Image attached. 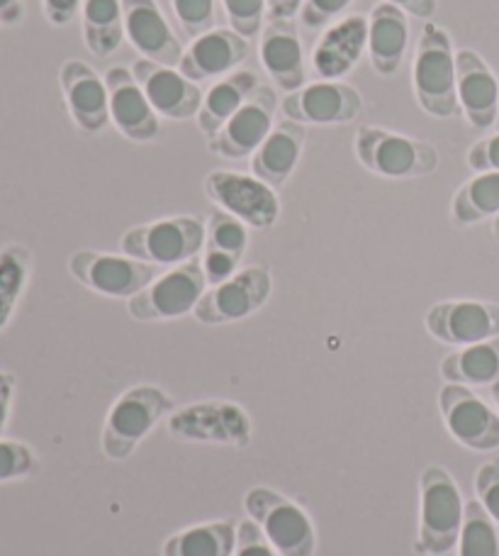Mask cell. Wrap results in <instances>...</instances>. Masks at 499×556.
Returning a JSON list of instances; mask_svg holds the SVG:
<instances>
[{
    "mask_svg": "<svg viewBox=\"0 0 499 556\" xmlns=\"http://www.w3.org/2000/svg\"><path fill=\"white\" fill-rule=\"evenodd\" d=\"M25 20V0H0V25L17 27Z\"/></svg>",
    "mask_w": 499,
    "mask_h": 556,
    "instance_id": "46",
    "label": "cell"
},
{
    "mask_svg": "<svg viewBox=\"0 0 499 556\" xmlns=\"http://www.w3.org/2000/svg\"><path fill=\"white\" fill-rule=\"evenodd\" d=\"M171 10L178 29L191 42L217 25V0H171Z\"/></svg>",
    "mask_w": 499,
    "mask_h": 556,
    "instance_id": "34",
    "label": "cell"
},
{
    "mask_svg": "<svg viewBox=\"0 0 499 556\" xmlns=\"http://www.w3.org/2000/svg\"><path fill=\"white\" fill-rule=\"evenodd\" d=\"M29 250L8 244L0 250V332L13 320V313L29 278Z\"/></svg>",
    "mask_w": 499,
    "mask_h": 556,
    "instance_id": "31",
    "label": "cell"
},
{
    "mask_svg": "<svg viewBox=\"0 0 499 556\" xmlns=\"http://www.w3.org/2000/svg\"><path fill=\"white\" fill-rule=\"evenodd\" d=\"M64 101L84 135H100L110 125V93L105 78L81 59H68L59 68Z\"/></svg>",
    "mask_w": 499,
    "mask_h": 556,
    "instance_id": "18",
    "label": "cell"
},
{
    "mask_svg": "<svg viewBox=\"0 0 499 556\" xmlns=\"http://www.w3.org/2000/svg\"><path fill=\"white\" fill-rule=\"evenodd\" d=\"M239 256L234 254H227V252H219V250H205L203 260V274H205V281L207 286H219L232 278L239 271Z\"/></svg>",
    "mask_w": 499,
    "mask_h": 556,
    "instance_id": "40",
    "label": "cell"
},
{
    "mask_svg": "<svg viewBox=\"0 0 499 556\" xmlns=\"http://www.w3.org/2000/svg\"><path fill=\"white\" fill-rule=\"evenodd\" d=\"M207 291V281L200 260L171 266L149 283L142 293L129 298L127 313L139 323H162L176 320L195 311L200 298Z\"/></svg>",
    "mask_w": 499,
    "mask_h": 556,
    "instance_id": "7",
    "label": "cell"
},
{
    "mask_svg": "<svg viewBox=\"0 0 499 556\" xmlns=\"http://www.w3.org/2000/svg\"><path fill=\"white\" fill-rule=\"evenodd\" d=\"M495 127H497V132H499V111H497V123H495Z\"/></svg>",
    "mask_w": 499,
    "mask_h": 556,
    "instance_id": "49",
    "label": "cell"
},
{
    "mask_svg": "<svg viewBox=\"0 0 499 556\" xmlns=\"http://www.w3.org/2000/svg\"><path fill=\"white\" fill-rule=\"evenodd\" d=\"M84 0H42L44 17L56 27H64L72 23L76 13H81Z\"/></svg>",
    "mask_w": 499,
    "mask_h": 556,
    "instance_id": "42",
    "label": "cell"
},
{
    "mask_svg": "<svg viewBox=\"0 0 499 556\" xmlns=\"http://www.w3.org/2000/svg\"><path fill=\"white\" fill-rule=\"evenodd\" d=\"M261 84L254 72H232L219 78L203 96V105L197 111V130L213 139L232 117L242 111V105L252 98Z\"/></svg>",
    "mask_w": 499,
    "mask_h": 556,
    "instance_id": "26",
    "label": "cell"
},
{
    "mask_svg": "<svg viewBox=\"0 0 499 556\" xmlns=\"http://www.w3.org/2000/svg\"><path fill=\"white\" fill-rule=\"evenodd\" d=\"M110 93V123L129 142H152L158 137V115L137 84L135 74L125 66H115L105 74Z\"/></svg>",
    "mask_w": 499,
    "mask_h": 556,
    "instance_id": "20",
    "label": "cell"
},
{
    "mask_svg": "<svg viewBox=\"0 0 499 556\" xmlns=\"http://www.w3.org/2000/svg\"><path fill=\"white\" fill-rule=\"evenodd\" d=\"M446 430L458 444L473 452L499 450V413L477 399V395L461 383H446L438 393Z\"/></svg>",
    "mask_w": 499,
    "mask_h": 556,
    "instance_id": "11",
    "label": "cell"
},
{
    "mask_svg": "<svg viewBox=\"0 0 499 556\" xmlns=\"http://www.w3.org/2000/svg\"><path fill=\"white\" fill-rule=\"evenodd\" d=\"M15 393V376L8 371H0V437H3L8 420H10V405H13Z\"/></svg>",
    "mask_w": 499,
    "mask_h": 556,
    "instance_id": "43",
    "label": "cell"
},
{
    "mask_svg": "<svg viewBox=\"0 0 499 556\" xmlns=\"http://www.w3.org/2000/svg\"><path fill=\"white\" fill-rule=\"evenodd\" d=\"M37 469V456L27 444L0 437V483L25 479Z\"/></svg>",
    "mask_w": 499,
    "mask_h": 556,
    "instance_id": "36",
    "label": "cell"
},
{
    "mask_svg": "<svg viewBox=\"0 0 499 556\" xmlns=\"http://www.w3.org/2000/svg\"><path fill=\"white\" fill-rule=\"evenodd\" d=\"M81 25L88 52L100 59L113 56L125 39L123 0H84Z\"/></svg>",
    "mask_w": 499,
    "mask_h": 556,
    "instance_id": "27",
    "label": "cell"
},
{
    "mask_svg": "<svg viewBox=\"0 0 499 556\" xmlns=\"http://www.w3.org/2000/svg\"><path fill=\"white\" fill-rule=\"evenodd\" d=\"M468 166H471L475 174L499 172V132L483 137L481 142H475L471 147V152H468Z\"/></svg>",
    "mask_w": 499,
    "mask_h": 556,
    "instance_id": "41",
    "label": "cell"
},
{
    "mask_svg": "<svg viewBox=\"0 0 499 556\" xmlns=\"http://www.w3.org/2000/svg\"><path fill=\"white\" fill-rule=\"evenodd\" d=\"M442 376L448 383L492 386L499 381V337L448 354L442 362Z\"/></svg>",
    "mask_w": 499,
    "mask_h": 556,
    "instance_id": "28",
    "label": "cell"
},
{
    "mask_svg": "<svg viewBox=\"0 0 499 556\" xmlns=\"http://www.w3.org/2000/svg\"><path fill=\"white\" fill-rule=\"evenodd\" d=\"M424 325L434 340L471 346L499 337V303L444 301L428 307Z\"/></svg>",
    "mask_w": 499,
    "mask_h": 556,
    "instance_id": "14",
    "label": "cell"
},
{
    "mask_svg": "<svg viewBox=\"0 0 499 556\" xmlns=\"http://www.w3.org/2000/svg\"><path fill=\"white\" fill-rule=\"evenodd\" d=\"M419 534L414 549L422 556H444L458 547L465 503L458 483L444 466H428L419 479Z\"/></svg>",
    "mask_w": 499,
    "mask_h": 556,
    "instance_id": "1",
    "label": "cell"
},
{
    "mask_svg": "<svg viewBox=\"0 0 499 556\" xmlns=\"http://www.w3.org/2000/svg\"><path fill=\"white\" fill-rule=\"evenodd\" d=\"M475 493L485 513L499 525V462H487L477 469Z\"/></svg>",
    "mask_w": 499,
    "mask_h": 556,
    "instance_id": "38",
    "label": "cell"
},
{
    "mask_svg": "<svg viewBox=\"0 0 499 556\" xmlns=\"http://www.w3.org/2000/svg\"><path fill=\"white\" fill-rule=\"evenodd\" d=\"M490 395H492V401H495V408H497V413H499V381L490 386Z\"/></svg>",
    "mask_w": 499,
    "mask_h": 556,
    "instance_id": "47",
    "label": "cell"
},
{
    "mask_svg": "<svg viewBox=\"0 0 499 556\" xmlns=\"http://www.w3.org/2000/svg\"><path fill=\"white\" fill-rule=\"evenodd\" d=\"M232 556H278L261 528L248 518L236 525V547Z\"/></svg>",
    "mask_w": 499,
    "mask_h": 556,
    "instance_id": "39",
    "label": "cell"
},
{
    "mask_svg": "<svg viewBox=\"0 0 499 556\" xmlns=\"http://www.w3.org/2000/svg\"><path fill=\"white\" fill-rule=\"evenodd\" d=\"M458 105L468 125L477 132L495 127L499 111V81L485 59L473 49L456 52Z\"/></svg>",
    "mask_w": 499,
    "mask_h": 556,
    "instance_id": "19",
    "label": "cell"
},
{
    "mask_svg": "<svg viewBox=\"0 0 499 556\" xmlns=\"http://www.w3.org/2000/svg\"><path fill=\"white\" fill-rule=\"evenodd\" d=\"M207 250H219L242 260L248 247V225L225 211L213 213L207 223Z\"/></svg>",
    "mask_w": 499,
    "mask_h": 556,
    "instance_id": "33",
    "label": "cell"
},
{
    "mask_svg": "<svg viewBox=\"0 0 499 556\" xmlns=\"http://www.w3.org/2000/svg\"><path fill=\"white\" fill-rule=\"evenodd\" d=\"M132 74L158 117L178 123L197 117L200 105H203V91L176 66L156 64L152 59H137Z\"/></svg>",
    "mask_w": 499,
    "mask_h": 556,
    "instance_id": "17",
    "label": "cell"
},
{
    "mask_svg": "<svg viewBox=\"0 0 499 556\" xmlns=\"http://www.w3.org/2000/svg\"><path fill=\"white\" fill-rule=\"evenodd\" d=\"M261 64L281 91L295 93L307 81L305 49L295 20H268L261 33Z\"/></svg>",
    "mask_w": 499,
    "mask_h": 556,
    "instance_id": "23",
    "label": "cell"
},
{
    "mask_svg": "<svg viewBox=\"0 0 499 556\" xmlns=\"http://www.w3.org/2000/svg\"><path fill=\"white\" fill-rule=\"evenodd\" d=\"M409 45L407 13L393 3H378L368 15V56L378 76H395Z\"/></svg>",
    "mask_w": 499,
    "mask_h": 556,
    "instance_id": "24",
    "label": "cell"
},
{
    "mask_svg": "<svg viewBox=\"0 0 499 556\" xmlns=\"http://www.w3.org/2000/svg\"><path fill=\"white\" fill-rule=\"evenodd\" d=\"M123 13L125 37L142 59H152L164 66H178L185 49L181 39L174 35L156 0H123Z\"/></svg>",
    "mask_w": 499,
    "mask_h": 556,
    "instance_id": "21",
    "label": "cell"
},
{
    "mask_svg": "<svg viewBox=\"0 0 499 556\" xmlns=\"http://www.w3.org/2000/svg\"><path fill=\"white\" fill-rule=\"evenodd\" d=\"M305 0H266L268 20H293L299 15Z\"/></svg>",
    "mask_w": 499,
    "mask_h": 556,
    "instance_id": "45",
    "label": "cell"
},
{
    "mask_svg": "<svg viewBox=\"0 0 499 556\" xmlns=\"http://www.w3.org/2000/svg\"><path fill=\"white\" fill-rule=\"evenodd\" d=\"M205 193L225 213L239 217V220L254 227V230H268V227L278 223V215H281V201H278L276 188L264 184L254 174L246 176L219 168V172L207 174Z\"/></svg>",
    "mask_w": 499,
    "mask_h": 556,
    "instance_id": "10",
    "label": "cell"
},
{
    "mask_svg": "<svg viewBox=\"0 0 499 556\" xmlns=\"http://www.w3.org/2000/svg\"><path fill=\"white\" fill-rule=\"evenodd\" d=\"M412 86L417 103L426 115L448 121L461 111L456 84V52L451 37L436 23H426L419 35Z\"/></svg>",
    "mask_w": 499,
    "mask_h": 556,
    "instance_id": "2",
    "label": "cell"
},
{
    "mask_svg": "<svg viewBox=\"0 0 499 556\" xmlns=\"http://www.w3.org/2000/svg\"><path fill=\"white\" fill-rule=\"evenodd\" d=\"M236 547V525L219 520L188 528L164 542V556H232Z\"/></svg>",
    "mask_w": 499,
    "mask_h": 556,
    "instance_id": "29",
    "label": "cell"
},
{
    "mask_svg": "<svg viewBox=\"0 0 499 556\" xmlns=\"http://www.w3.org/2000/svg\"><path fill=\"white\" fill-rule=\"evenodd\" d=\"M354 149L358 162L383 178H419L434 174L438 166L434 144L375 125L358 127Z\"/></svg>",
    "mask_w": 499,
    "mask_h": 556,
    "instance_id": "3",
    "label": "cell"
},
{
    "mask_svg": "<svg viewBox=\"0 0 499 556\" xmlns=\"http://www.w3.org/2000/svg\"><path fill=\"white\" fill-rule=\"evenodd\" d=\"M276 91L271 86H261L248 98L232 121L213 139H207V149L225 159H246L258 152V147L266 142V137L273 130L276 115Z\"/></svg>",
    "mask_w": 499,
    "mask_h": 556,
    "instance_id": "15",
    "label": "cell"
},
{
    "mask_svg": "<svg viewBox=\"0 0 499 556\" xmlns=\"http://www.w3.org/2000/svg\"><path fill=\"white\" fill-rule=\"evenodd\" d=\"M207 240V227L197 217H166L127 230L119 250L139 262L156 266H181L197 260Z\"/></svg>",
    "mask_w": 499,
    "mask_h": 556,
    "instance_id": "4",
    "label": "cell"
},
{
    "mask_svg": "<svg viewBox=\"0 0 499 556\" xmlns=\"http://www.w3.org/2000/svg\"><path fill=\"white\" fill-rule=\"evenodd\" d=\"M356 0H305L299 10V23L307 29H322L334 25Z\"/></svg>",
    "mask_w": 499,
    "mask_h": 556,
    "instance_id": "37",
    "label": "cell"
},
{
    "mask_svg": "<svg viewBox=\"0 0 499 556\" xmlns=\"http://www.w3.org/2000/svg\"><path fill=\"white\" fill-rule=\"evenodd\" d=\"M458 556H499L497 525L481 501L465 503L463 530L458 538Z\"/></svg>",
    "mask_w": 499,
    "mask_h": 556,
    "instance_id": "32",
    "label": "cell"
},
{
    "mask_svg": "<svg viewBox=\"0 0 499 556\" xmlns=\"http://www.w3.org/2000/svg\"><path fill=\"white\" fill-rule=\"evenodd\" d=\"M385 3H393L399 10H405L407 15L412 17H422L428 23V17H434L436 13V0H385Z\"/></svg>",
    "mask_w": 499,
    "mask_h": 556,
    "instance_id": "44",
    "label": "cell"
},
{
    "mask_svg": "<svg viewBox=\"0 0 499 556\" xmlns=\"http://www.w3.org/2000/svg\"><path fill=\"white\" fill-rule=\"evenodd\" d=\"M248 56H252V42L246 37L234 33L232 27H215L193 39L176 68L193 84H215L236 72V66H242Z\"/></svg>",
    "mask_w": 499,
    "mask_h": 556,
    "instance_id": "16",
    "label": "cell"
},
{
    "mask_svg": "<svg viewBox=\"0 0 499 556\" xmlns=\"http://www.w3.org/2000/svg\"><path fill=\"white\" fill-rule=\"evenodd\" d=\"M451 215L458 225H477L499 215V172L475 174L453 195Z\"/></svg>",
    "mask_w": 499,
    "mask_h": 556,
    "instance_id": "30",
    "label": "cell"
},
{
    "mask_svg": "<svg viewBox=\"0 0 499 556\" xmlns=\"http://www.w3.org/2000/svg\"><path fill=\"white\" fill-rule=\"evenodd\" d=\"M492 237L499 242V215L495 217V223H492Z\"/></svg>",
    "mask_w": 499,
    "mask_h": 556,
    "instance_id": "48",
    "label": "cell"
},
{
    "mask_svg": "<svg viewBox=\"0 0 499 556\" xmlns=\"http://www.w3.org/2000/svg\"><path fill=\"white\" fill-rule=\"evenodd\" d=\"M307 139V130L303 123L285 121L278 123L266 142L258 147V152L252 156V174L261 178L271 188H281L287 184V178L295 174Z\"/></svg>",
    "mask_w": 499,
    "mask_h": 556,
    "instance_id": "25",
    "label": "cell"
},
{
    "mask_svg": "<svg viewBox=\"0 0 499 556\" xmlns=\"http://www.w3.org/2000/svg\"><path fill=\"white\" fill-rule=\"evenodd\" d=\"M68 271L88 291L107 298H135L162 276V266L139 262L135 256H117L105 252H76L68 260Z\"/></svg>",
    "mask_w": 499,
    "mask_h": 556,
    "instance_id": "8",
    "label": "cell"
},
{
    "mask_svg": "<svg viewBox=\"0 0 499 556\" xmlns=\"http://www.w3.org/2000/svg\"><path fill=\"white\" fill-rule=\"evenodd\" d=\"M168 432L181 442H217L246 446L252 440V420L234 403L209 401L188 405L168 420Z\"/></svg>",
    "mask_w": 499,
    "mask_h": 556,
    "instance_id": "12",
    "label": "cell"
},
{
    "mask_svg": "<svg viewBox=\"0 0 499 556\" xmlns=\"http://www.w3.org/2000/svg\"><path fill=\"white\" fill-rule=\"evenodd\" d=\"M273 281L266 266H246L239 269L229 281L209 286L195 305V320L203 325L239 323L244 317L261 311L271 298Z\"/></svg>",
    "mask_w": 499,
    "mask_h": 556,
    "instance_id": "9",
    "label": "cell"
},
{
    "mask_svg": "<svg viewBox=\"0 0 499 556\" xmlns=\"http://www.w3.org/2000/svg\"><path fill=\"white\" fill-rule=\"evenodd\" d=\"M368 49V17L346 15L324 29L312 52V74L319 81H342Z\"/></svg>",
    "mask_w": 499,
    "mask_h": 556,
    "instance_id": "22",
    "label": "cell"
},
{
    "mask_svg": "<svg viewBox=\"0 0 499 556\" xmlns=\"http://www.w3.org/2000/svg\"><path fill=\"white\" fill-rule=\"evenodd\" d=\"M229 20V27L246 39L261 37L268 17L266 0H219Z\"/></svg>",
    "mask_w": 499,
    "mask_h": 556,
    "instance_id": "35",
    "label": "cell"
},
{
    "mask_svg": "<svg viewBox=\"0 0 499 556\" xmlns=\"http://www.w3.org/2000/svg\"><path fill=\"white\" fill-rule=\"evenodd\" d=\"M174 408V401L156 386H137L127 391L113 408L103 427V452L115 462L127 459L156 422Z\"/></svg>",
    "mask_w": 499,
    "mask_h": 556,
    "instance_id": "6",
    "label": "cell"
},
{
    "mask_svg": "<svg viewBox=\"0 0 499 556\" xmlns=\"http://www.w3.org/2000/svg\"><path fill=\"white\" fill-rule=\"evenodd\" d=\"M287 121L309 125H346L363 111L358 88L344 81H315L295 93H287L281 103Z\"/></svg>",
    "mask_w": 499,
    "mask_h": 556,
    "instance_id": "13",
    "label": "cell"
},
{
    "mask_svg": "<svg viewBox=\"0 0 499 556\" xmlns=\"http://www.w3.org/2000/svg\"><path fill=\"white\" fill-rule=\"evenodd\" d=\"M244 508L278 556H315V525L297 503L258 485L244 495Z\"/></svg>",
    "mask_w": 499,
    "mask_h": 556,
    "instance_id": "5",
    "label": "cell"
}]
</instances>
